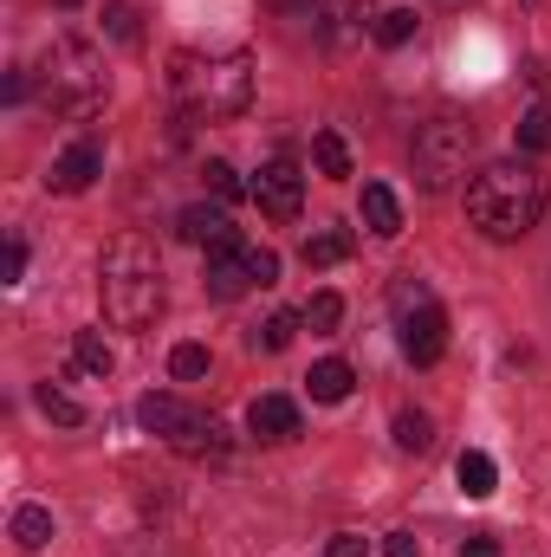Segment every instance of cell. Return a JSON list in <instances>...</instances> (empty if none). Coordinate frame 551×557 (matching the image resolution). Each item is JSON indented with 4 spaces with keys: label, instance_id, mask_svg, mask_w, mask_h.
Returning a JSON list of instances; mask_svg holds the SVG:
<instances>
[{
    "label": "cell",
    "instance_id": "6da1fadb",
    "mask_svg": "<svg viewBox=\"0 0 551 557\" xmlns=\"http://www.w3.org/2000/svg\"><path fill=\"white\" fill-rule=\"evenodd\" d=\"M467 221L487 240H526L546 221V175L532 162H519V156L474 169V182H467Z\"/></svg>",
    "mask_w": 551,
    "mask_h": 557
},
{
    "label": "cell",
    "instance_id": "8992f818",
    "mask_svg": "<svg viewBox=\"0 0 551 557\" xmlns=\"http://www.w3.org/2000/svg\"><path fill=\"white\" fill-rule=\"evenodd\" d=\"M390 311H396V344H403V357H409L415 370L441 363V350H448V311L434 305V292L415 273H396L390 278Z\"/></svg>",
    "mask_w": 551,
    "mask_h": 557
},
{
    "label": "cell",
    "instance_id": "30bf717a",
    "mask_svg": "<svg viewBox=\"0 0 551 557\" xmlns=\"http://www.w3.org/2000/svg\"><path fill=\"white\" fill-rule=\"evenodd\" d=\"M201 285H208V298H241L247 285H260V278H254V247H241V240H234V247H215Z\"/></svg>",
    "mask_w": 551,
    "mask_h": 557
},
{
    "label": "cell",
    "instance_id": "5b68a950",
    "mask_svg": "<svg viewBox=\"0 0 551 557\" xmlns=\"http://www.w3.org/2000/svg\"><path fill=\"white\" fill-rule=\"evenodd\" d=\"M467 162H474V124H467V117H454V111H434L428 124H415L409 169H415V182H421L428 195L454 188V182L467 175Z\"/></svg>",
    "mask_w": 551,
    "mask_h": 557
},
{
    "label": "cell",
    "instance_id": "836d02e7",
    "mask_svg": "<svg viewBox=\"0 0 551 557\" xmlns=\"http://www.w3.org/2000/svg\"><path fill=\"white\" fill-rule=\"evenodd\" d=\"M461 557H500V539H493V532H474V539L461 545Z\"/></svg>",
    "mask_w": 551,
    "mask_h": 557
},
{
    "label": "cell",
    "instance_id": "9a60e30c",
    "mask_svg": "<svg viewBox=\"0 0 551 557\" xmlns=\"http://www.w3.org/2000/svg\"><path fill=\"white\" fill-rule=\"evenodd\" d=\"M357 253V234L351 227H318V234H305V267H344Z\"/></svg>",
    "mask_w": 551,
    "mask_h": 557
},
{
    "label": "cell",
    "instance_id": "d6986e66",
    "mask_svg": "<svg viewBox=\"0 0 551 557\" xmlns=\"http://www.w3.org/2000/svg\"><path fill=\"white\" fill-rule=\"evenodd\" d=\"M72 363H78L85 376H111V370H118V357H111V344H105L98 331H78V337H72Z\"/></svg>",
    "mask_w": 551,
    "mask_h": 557
},
{
    "label": "cell",
    "instance_id": "ac0fdd59",
    "mask_svg": "<svg viewBox=\"0 0 551 557\" xmlns=\"http://www.w3.org/2000/svg\"><path fill=\"white\" fill-rule=\"evenodd\" d=\"M13 545L20 552H46L52 545V512L46 506H20L13 512Z\"/></svg>",
    "mask_w": 551,
    "mask_h": 557
},
{
    "label": "cell",
    "instance_id": "7a4b0ae2",
    "mask_svg": "<svg viewBox=\"0 0 551 557\" xmlns=\"http://www.w3.org/2000/svg\"><path fill=\"white\" fill-rule=\"evenodd\" d=\"M169 98L182 104L188 124H215V117H241L254 104V59L247 52H175L169 59Z\"/></svg>",
    "mask_w": 551,
    "mask_h": 557
},
{
    "label": "cell",
    "instance_id": "484cf974",
    "mask_svg": "<svg viewBox=\"0 0 551 557\" xmlns=\"http://www.w3.org/2000/svg\"><path fill=\"white\" fill-rule=\"evenodd\" d=\"M546 143H551V111L546 104H532V111L519 117V149L532 156V149H546Z\"/></svg>",
    "mask_w": 551,
    "mask_h": 557
},
{
    "label": "cell",
    "instance_id": "d6a6232c",
    "mask_svg": "<svg viewBox=\"0 0 551 557\" xmlns=\"http://www.w3.org/2000/svg\"><path fill=\"white\" fill-rule=\"evenodd\" d=\"M383 557H421L415 532H390V539H383Z\"/></svg>",
    "mask_w": 551,
    "mask_h": 557
},
{
    "label": "cell",
    "instance_id": "7c38bea8",
    "mask_svg": "<svg viewBox=\"0 0 551 557\" xmlns=\"http://www.w3.org/2000/svg\"><path fill=\"white\" fill-rule=\"evenodd\" d=\"M175 234H182L188 247H208V253H215V247H234V240H241V227H234V221H228L221 208H182Z\"/></svg>",
    "mask_w": 551,
    "mask_h": 557
},
{
    "label": "cell",
    "instance_id": "52a82bcc",
    "mask_svg": "<svg viewBox=\"0 0 551 557\" xmlns=\"http://www.w3.org/2000/svg\"><path fill=\"white\" fill-rule=\"evenodd\" d=\"M137 421L149 434H162L175 454H221V428L201 416V409H188L182 396H143Z\"/></svg>",
    "mask_w": 551,
    "mask_h": 557
},
{
    "label": "cell",
    "instance_id": "4316f807",
    "mask_svg": "<svg viewBox=\"0 0 551 557\" xmlns=\"http://www.w3.org/2000/svg\"><path fill=\"white\" fill-rule=\"evenodd\" d=\"M409 39H415V13L409 7H396V13L377 20V46H409Z\"/></svg>",
    "mask_w": 551,
    "mask_h": 557
},
{
    "label": "cell",
    "instance_id": "603a6c76",
    "mask_svg": "<svg viewBox=\"0 0 551 557\" xmlns=\"http://www.w3.org/2000/svg\"><path fill=\"white\" fill-rule=\"evenodd\" d=\"M298 324H305V311H273V318L254 331V350H285V344L298 337Z\"/></svg>",
    "mask_w": 551,
    "mask_h": 557
},
{
    "label": "cell",
    "instance_id": "e0dca14e",
    "mask_svg": "<svg viewBox=\"0 0 551 557\" xmlns=\"http://www.w3.org/2000/svg\"><path fill=\"white\" fill-rule=\"evenodd\" d=\"M454 480H461V493H467V499H487V493L500 486V467H493V454L467 447V454H461V467H454Z\"/></svg>",
    "mask_w": 551,
    "mask_h": 557
},
{
    "label": "cell",
    "instance_id": "cb8c5ba5",
    "mask_svg": "<svg viewBox=\"0 0 551 557\" xmlns=\"http://www.w3.org/2000/svg\"><path fill=\"white\" fill-rule=\"evenodd\" d=\"M169 376H175V383H201V376H208V350H201V344H175V350H169Z\"/></svg>",
    "mask_w": 551,
    "mask_h": 557
},
{
    "label": "cell",
    "instance_id": "4dcf8cb0",
    "mask_svg": "<svg viewBox=\"0 0 551 557\" xmlns=\"http://www.w3.org/2000/svg\"><path fill=\"white\" fill-rule=\"evenodd\" d=\"M325 557H370V539H357V532H338V539L325 545Z\"/></svg>",
    "mask_w": 551,
    "mask_h": 557
},
{
    "label": "cell",
    "instance_id": "ba28073f",
    "mask_svg": "<svg viewBox=\"0 0 551 557\" xmlns=\"http://www.w3.org/2000/svg\"><path fill=\"white\" fill-rule=\"evenodd\" d=\"M254 201H260L267 221H298V208H305V175H298L292 156H273V162L254 175Z\"/></svg>",
    "mask_w": 551,
    "mask_h": 557
},
{
    "label": "cell",
    "instance_id": "f546056e",
    "mask_svg": "<svg viewBox=\"0 0 551 557\" xmlns=\"http://www.w3.org/2000/svg\"><path fill=\"white\" fill-rule=\"evenodd\" d=\"M0 273H7V285H20V278H26V240H7V253H0Z\"/></svg>",
    "mask_w": 551,
    "mask_h": 557
},
{
    "label": "cell",
    "instance_id": "ffe728a7",
    "mask_svg": "<svg viewBox=\"0 0 551 557\" xmlns=\"http://www.w3.org/2000/svg\"><path fill=\"white\" fill-rule=\"evenodd\" d=\"M311 162H318V175H331V182L351 175V149H344L338 131H318V137H311Z\"/></svg>",
    "mask_w": 551,
    "mask_h": 557
},
{
    "label": "cell",
    "instance_id": "d4e9b609",
    "mask_svg": "<svg viewBox=\"0 0 551 557\" xmlns=\"http://www.w3.org/2000/svg\"><path fill=\"white\" fill-rule=\"evenodd\" d=\"M39 409L59 421V428H78V421H85V409H78V403L59 389V383H39Z\"/></svg>",
    "mask_w": 551,
    "mask_h": 557
},
{
    "label": "cell",
    "instance_id": "3957f363",
    "mask_svg": "<svg viewBox=\"0 0 551 557\" xmlns=\"http://www.w3.org/2000/svg\"><path fill=\"white\" fill-rule=\"evenodd\" d=\"M98 298H105V318L118 331H143L156 324L162 311V260L143 234H118L105 247V267H98Z\"/></svg>",
    "mask_w": 551,
    "mask_h": 557
},
{
    "label": "cell",
    "instance_id": "2e32d148",
    "mask_svg": "<svg viewBox=\"0 0 551 557\" xmlns=\"http://www.w3.org/2000/svg\"><path fill=\"white\" fill-rule=\"evenodd\" d=\"M311 403H344L351 396V383H357V370L351 363H338V357H325V363H311Z\"/></svg>",
    "mask_w": 551,
    "mask_h": 557
},
{
    "label": "cell",
    "instance_id": "5bb4252c",
    "mask_svg": "<svg viewBox=\"0 0 551 557\" xmlns=\"http://www.w3.org/2000/svg\"><path fill=\"white\" fill-rule=\"evenodd\" d=\"M364 227H370L377 240H396V234H403V201H396L383 182H364Z\"/></svg>",
    "mask_w": 551,
    "mask_h": 557
},
{
    "label": "cell",
    "instance_id": "8fae6325",
    "mask_svg": "<svg viewBox=\"0 0 551 557\" xmlns=\"http://www.w3.org/2000/svg\"><path fill=\"white\" fill-rule=\"evenodd\" d=\"M377 20H383V13H377V0H318V26H325V39H331V46H351L364 26L377 33Z\"/></svg>",
    "mask_w": 551,
    "mask_h": 557
},
{
    "label": "cell",
    "instance_id": "1f68e13d",
    "mask_svg": "<svg viewBox=\"0 0 551 557\" xmlns=\"http://www.w3.org/2000/svg\"><path fill=\"white\" fill-rule=\"evenodd\" d=\"M254 278H260V285H279V253L254 247Z\"/></svg>",
    "mask_w": 551,
    "mask_h": 557
},
{
    "label": "cell",
    "instance_id": "44dd1931",
    "mask_svg": "<svg viewBox=\"0 0 551 557\" xmlns=\"http://www.w3.org/2000/svg\"><path fill=\"white\" fill-rule=\"evenodd\" d=\"M396 447H403V454H428V447H434V421L421 416V409H403V416H396Z\"/></svg>",
    "mask_w": 551,
    "mask_h": 557
},
{
    "label": "cell",
    "instance_id": "7402d4cb",
    "mask_svg": "<svg viewBox=\"0 0 551 557\" xmlns=\"http://www.w3.org/2000/svg\"><path fill=\"white\" fill-rule=\"evenodd\" d=\"M338 324H344V298H338V292H311V305H305V331L331 337Z\"/></svg>",
    "mask_w": 551,
    "mask_h": 557
},
{
    "label": "cell",
    "instance_id": "f1b7e54d",
    "mask_svg": "<svg viewBox=\"0 0 551 557\" xmlns=\"http://www.w3.org/2000/svg\"><path fill=\"white\" fill-rule=\"evenodd\" d=\"M105 26H111V39H124V46L137 39V13H131V7H105Z\"/></svg>",
    "mask_w": 551,
    "mask_h": 557
},
{
    "label": "cell",
    "instance_id": "9c48e42d",
    "mask_svg": "<svg viewBox=\"0 0 551 557\" xmlns=\"http://www.w3.org/2000/svg\"><path fill=\"white\" fill-rule=\"evenodd\" d=\"M98 175H105V149H98L91 137H78L72 149H65V156H59V162H52L46 188H52V195H85Z\"/></svg>",
    "mask_w": 551,
    "mask_h": 557
},
{
    "label": "cell",
    "instance_id": "277c9868",
    "mask_svg": "<svg viewBox=\"0 0 551 557\" xmlns=\"http://www.w3.org/2000/svg\"><path fill=\"white\" fill-rule=\"evenodd\" d=\"M33 85H39V104L59 111V117H91L105 98H111V72L98 59V46L85 33H59L39 65H33Z\"/></svg>",
    "mask_w": 551,
    "mask_h": 557
},
{
    "label": "cell",
    "instance_id": "e575fe53",
    "mask_svg": "<svg viewBox=\"0 0 551 557\" xmlns=\"http://www.w3.org/2000/svg\"><path fill=\"white\" fill-rule=\"evenodd\" d=\"M59 7H65V13H72V7H78V0H59Z\"/></svg>",
    "mask_w": 551,
    "mask_h": 557
},
{
    "label": "cell",
    "instance_id": "83f0119b",
    "mask_svg": "<svg viewBox=\"0 0 551 557\" xmlns=\"http://www.w3.org/2000/svg\"><path fill=\"white\" fill-rule=\"evenodd\" d=\"M201 182H208L221 201H234V195H241V175H234V162H208V169H201Z\"/></svg>",
    "mask_w": 551,
    "mask_h": 557
},
{
    "label": "cell",
    "instance_id": "4fadbf2b",
    "mask_svg": "<svg viewBox=\"0 0 551 557\" xmlns=\"http://www.w3.org/2000/svg\"><path fill=\"white\" fill-rule=\"evenodd\" d=\"M247 428H254L260 441H292V434H298V403H292V396H260V403L247 409Z\"/></svg>",
    "mask_w": 551,
    "mask_h": 557
}]
</instances>
